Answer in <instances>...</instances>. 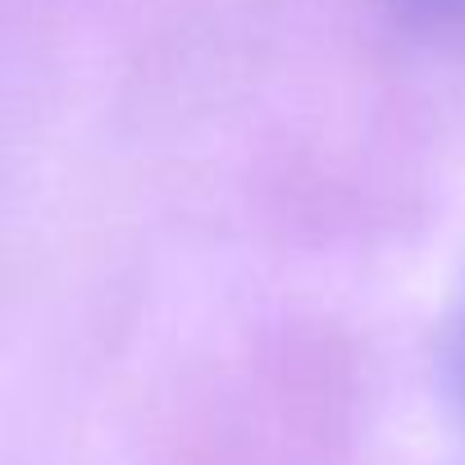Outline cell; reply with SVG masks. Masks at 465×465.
Here are the masks:
<instances>
[{"label": "cell", "instance_id": "7a4b0ae2", "mask_svg": "<svg viewBox=\"0 0 465 465\" xmlns=\"http://www.w3.org/2000/svg\"><path fill=\"white\" fill-rule=\"evenodd\" d=\"M397 19L438 46H465V0H392Z\"/></svg>", "mask_w": 465, "mask_h": 465}, {"label": "cell", "instance_id": "6da1fadb", "mask_svg": "<svg viewBox=\"0 0 465 465\" xmlns=\"http://www.w3.org/2000/svg\"><path fill=\"white\" fill-rule=\"evenodd\" d=\"M438 374H442V392L451 415L465 429V270L447 297L442 311V329H438Z\"/></svg>", "mask_w": 465, "mask_h": 465}]
</instances>
